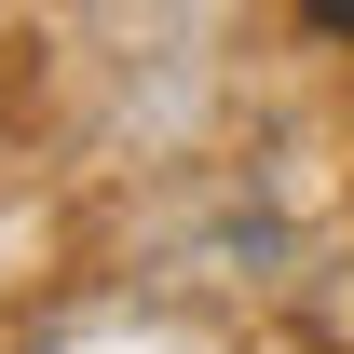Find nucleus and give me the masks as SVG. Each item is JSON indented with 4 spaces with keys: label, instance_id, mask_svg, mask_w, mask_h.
<instances>
[{
    "label": "nucleus",
    "instance_id": "nucleus-1",
    "mask_svg": "<svg viewBox=\"0 0 354 354\" xmlns=\"http://www.w3.org/2000/svg\"><path fill=\"white\" fill-rule=\"evenodd\" d=\"M300 14H313V28H341V41H354V0H300Z\"/></svg>",
    "mask_w": 354,
    "mask_h": 354
}]
</instances>
